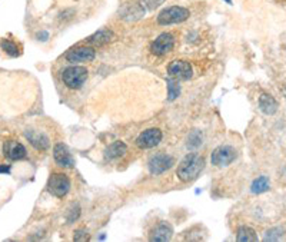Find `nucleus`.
<instances>
[{
  "mask_svg": "<svg viewBox=\"0 0 286 242\" xmlns=\"http://www.w3.org/2000/svg\"><path fill=\"white\" fill-rule=\"evenodd\" d=\"M205 168V159L199 154H188L177 166V178L182 182H192Z\"/></svg>",
  "mask_w": 286,
  "mask_h": 242,
  "instance_id": "f257e3e1",
  "label": "nucleus"
},
{
  "mask_svg": "<svg viewBox=\"0 0 286 242\" xmlns=\"http://www.w3.org/2000/svg\"><path fill=\"white\" fill-rule=\"evenodd\" d=\"M189 16H191V12L186 8L172 6V8H167L160 12L159 16H158V23L162 24V26L182 23Z\"/></svg>",
  "mask_w": 286,
  "mask_h": 242,
  "instance_id": "f03ea898",
  "label": "nucleus"
},
{
  "mask_svg": "<svg viewBox=\"0 0 286 242\" xmlns=\"http://www.w3.org/2000/svg\"><path fill=\"white\" fill-rule=\"evenodd\" d=\"M64 85L70 89H79L88 79V69L83 66H70L62 73Z\"/></svg>",
  "mask_w": 286,
  "mask_h": 242,
  "instance_id": "7ed1b4c3",
  "label": "nucleus"
},
{
  "mask_svg": "<svg viewBox=\"0 0 286 242\" xmlns=\"http://www.w3.org/2000/svg\"><path fill=\"white\" fill-rule=\"evenodd\" d=\"M69 189H70V181L64 174H53L49 178V194L57 196V198H63L64 195L69 192Z\"/></svg>",
  "mask_w": 286,
  "mask_h": 242,
  "instance_id": "20e7f679",
  "label": "nucleus"
},
{
  "mask_svg": "<svg viewBox=\"0 0 286 242\" xmlns=\"http://www.w3.org/2000/svg\"><path fill=\"white\" fill-rule=\"evenodd\" d=\"M238 158V152L235 148H232L229 145H222L218 146L212 152V158L210 161L213 165L216 166H228L231 165L232 162L235 161Z\"/></svg>",
  "mask_w": 286,
  "mask_h": 242,
  "instance_id": "39448f33",
  "label": "nucleus"
},
{
  "mask_svg": "<svg viewBox=\"0 0 286 242\" xmlns=\"http://www.w3.org/2000/svg\"><path fill=\"white\" fill-rule=\"evenodd\" d=\"M119 17L125 22H136L145 16V8L139 2H126L119 8Z\"/></svg>",
  "mask_w": 286,
  "mask_h": 242,
  "instance_id": "423d86ee",
  "label": "nucleus"
},
{
  "mask_svg": "<svg viewBox=\"0 0 286 242\" xmlns=\"http://www.w3.org/2000/svg\"><path fill=\"white\" fill-rule=\"evenodd\" d=\"M173 163H175V161H173L172 156L160 152V154H156L152 156L151 159H149L148 166H149V172H151L152 175H160V174H163V172L170 169L173 166Z\"/></svg>",
  "mask_w": 286,
  "mask_h": 242,
  "instance_id": "0eeeda50",
  "label": "nucleus"
},
{
  "mask_svg": "<svg viewBox=\"0 0 286 242\" xmlns=\"http://www.w3.org/2000/svg\"><path fill=\"white\" fill-rule=\"evenodd\" d=\"M167 73L175 81H188L193 75V69L189 62L186 60H175L167 67Z\"/></svg>",
  "mask_w": 286,
  "mask_h": 242,
  "instance_id": "6e6552de",
  "label": "nucleus"
},
{
  "mask_svg": "<svg viewBox=\"0 0 286 242\" xmlns=\"http://www.w3.org/2000/svg\"><path fill=\"white\" fill-rule=\"evenodd\" d=\"M162 141V132L156 128H151V129L142 132L137 139H136V145L140 149H151L158 146Z\"/></svg>",
  "mask_w": 286,
  "mask_h": 242,
  "instance_id": "1a4fd4ad",
  "label": "nucleus"
},
{
  "mask_svg": "<svg viewBox=\"0 0 286 242\" xmlns=\"http://www.w3.org/2000/svg\"><path fill=\"white\" fill-rule=\"evenodd\" d=\"M175 46V39L170 33H162L158 39H155V42L152 43L151 50L153 55L156 56H163L169 53Z\"/></svg>",
  "mask_w": 286,
  "mask_h": 242,
  "instance_id": "9d476101",
  "label": "nucleus"
},
{
  "mask_svg": "<svg viewBox=\"0 0 286 242\" xmlns=\"http://www.w3.org/2000/svg\"><path fill=\"white\" fill-rule=\"evenodd\" d=\"M96 56V52L93 48L89 46H80V48L72 49L66 53V59L72 63H82V62H90Z\"/></svg>",
  "mask_w": 286,
  "mask_h": 242,
  "instance_id": "9b49d317",
  "label": "nucleus"
},
{
  "mask_svg": "<svg viewBox=\"0 0 286 242\" xmlns=\"http://www.w3.org/2000/svg\"><path fill=\"white\" fill-rule=\"evenodd\" d=\"M53 158H55L56 163L62 168H73L75 165V159L69 152L67 146L63 144H57L53 149Z\"/></svg>",
  "mask_w": 286,
  "mask_h": 242,
  "instance_id": "f8f14e48",
  "label": "nucleus"
},
{
  "mask_svg": "<svg viewBox=\"0 0 286 242\" xmlns=\"http://www.w3.org/2000/svg\"><path fill=\"white\" fill-rule=\"evenodd\" d=\"M115 39H116V36H115V33L112 32L111 29H100V30L93 33L92 36H89L86 42L90 46L100 48V46H104L108 43H112Z\"/></svg>",
  "mask_w": 286,
  "mask_h": 242,
  "instance_id": "ddd939ff",
  "label": "nucleus"
},
{
  "mask_svg": "<svg viewBox=\"0 0 286 242\" xmlns=\"http://www.w3.org/2000/svg\"><path fill=\"white\" fill-rule=\"evenodd\" d=\"M3 154L12 161H20V159L26 158V148L19 142L8 141V142H5V146H3Z\"/></svg>",
  "mask_w": 286,
  "mask_h": 242,
  "instance_id": "4468645a",
  "label": "nucleus"
},
{
  "mask_svg": "<svg viewBox=\"0 0 286 242\" xmlns=\"http://www.w3.org/2000/svg\"><path fill=\"white\" fill-rule=\"evenodd\" d=\"M24 136L32 144L38 151H46L49 148V137L45 133H40L38 130H24Z\"/></svg>",
  "mask_w": 286,
  "mask_h": 242,
  "instance_id": "2eb2a0df",
  "label": "nucleus"
},
{
  "mask_svg": "<svg viewBox=\"0 0 286 242\" xmlns=\"http://www.w3.org/2000/svg\"><path fill=\"white\" fill-rule=\"evenodd\" d=\"M172 235H173V229L172 226L169 225L167 222H160L158 225L153 228L151 235V241L156 242H166L172 239Z\"/></svg>",
  "mask_w": 286,
  "mask_h": 242,
  "instance_id": "dca6fc26",
  "label": "nucleus"
},
{
  "mask_svg": "<svg viewBox=\"0 0 286 242\" xmlns=\"http://www.w3.org/2000/svg\"><path fill=\"white\" fill-rule=\"evenodd\" d=\"M127 146L125 145V142L122 141H116L104 149V158L108 161H113V159H118L120 156L126 154Z\"/></svg>",
  "mask_w": 286,
  "mask_h": 242,
  "instance_id": "f3484780",
  "label": "nucleus"
},
{
  "mask_svg": "<svg viewBox=\"0 0 286 242\" xmlns=\"http://www.w3.org/2000/svg\"><path fill=\"white\" fill-rule=\"evenodd\" d=\"M259 108L263 113L266 115H275L276 111H278V102L270 96V95H266L263 93L262 96L259 97Z\"/></svg>",
  "mask_w": 286,
  "mask_h": 242,
  "instance_id": "a211bd4d",
  "label": "nucleus"
},
{
  "mask_svg": "<svg viewBox=\"0 0 286 242\" xmlns=\"http://www.w3.org/2000/svg\"><path fill=\"white\" fill-rule=\"evenodd\" d=\"M236 239L239 242H255L258 241V235L255 232L252 228L249 226H240L238 229V235Z\"/></svg>",
  "mask_w": 286,
  "mask_h": 242,
  "instance_id": "6ab92c4d",
  "label": "nucleus"
},
{
  "mask_svg": "<svg viewBox=\"0 0 286 242\" xmlns=\"http://www.w3.org/2000/svg\"><path fill=\"white\" fill-rule=\"evenodd\" d=\"M270 182L268 177H259L258 179H255L254 184L251 186L252 194H263L269 189Z\"/></svg>",
  "mask_w": 286,
  "mask_h": 242,
  "instance_id": "aec40b11",
  "label": "nucleus"
},
{
  "mask_svg": "<svg viewBox=\"0 0 286 242\" xmlns=\"http://www.w3.org/2000/svg\"><path fill=\"white\" fill-rule=\"evenodd\" d=\"M0 46H2V49L6 52V55H9V56L16 57L20 55L19 46H17L15 42L9 41V39H3V41L0 42Z\"/></svg>",
  "mask_w": 286,
  "mask_h": 242,
  "instance_id": "412c9836",
  "label": "nucleus"
},
{
  "mask_svg": "<svg viewBox=\"0 0 286 242\" xmlns=\"http://www.w3.org/2000/svg\"><path fill=\"white\" fill-rule=\"evenodd\" d=\"M202 141H203V135H202V132L198 129L192 130L191 133H189V136H188V148H191V149H196L199 146L202 145Z\"/></svg>",
  "mask_w": 286,
  "mask_h": 242,
  "instance_id": "4be33fe9",
  "label": "nucleus"
},
{
  "mask_svg": "<svg viewBox=\"0 0 286 242\" xmlns=\"http://www.w3.org/2000/svg\"><path fill=\"white\" fill-rule=\"evenodd\" d=\"M179 93H181V86H179V83L172 81V79H169V81H167V99H169V100H175L176 97L179 96Z\"/></svg>",
  "mask_w": 286,
  "mask_h": 242,
  "instance_id": "5701e85b",
  "label": "nucleus"
},
{
  "mask_svg": "<svg viewBox=\"0 0 286 242\" xmlns=\"http://www.w3.org/2000/svg\"><path fill=\"white\" fill-rule=\"evenodd\" d=\"M282 236V229L280 228H273L269 229L266 235H265V241H278Z\"/></svg>",
  "mask_w": 286,
  "mask_h": 242,
  "instance_id": "b1692460",
  "label": "nucleus"
},
{
  "mask_svg": "<svg viewBox=\"0 0 286 242\" xmlns=\"http://www.w3.org/2000/svg\"><path fill=\"white\" fill-rule=\"evenodd\" d=\"M140 3L143 5V8L149 9V10H155L158 9L160 5L165 3V0H140Z\"/></svg>",
  "mask_w": 286,
  "mask_h": 242,
  "instance_id": "393cba45",
  "label": "nucleus"
},
{
  "mask_svg": "<svg viewBox=\"0 0 286 242\" xmlns=\"http://www.w3.org/2000/svg\"><path fill=\"white\" fill-rule=\"evenodd\" d=\"M79 217H80V208L78 205H73L70 210H69V212H67V217H66V218H67V222L70 224V222H75Z\"/></svg>",
  "mask_w": 286,
  "mask_h": 242,
  "instance_id": "a878e982",
  "label": "nucleus"
},
{
  "mask_svg": "<svg viewBox=\"0 0 286 242\" xmlns=\"http://www.w3.org/2000/svg\"><path fill=\"white\" fill-rule=\"evenodd\" d=\"M73 239H75V241H89V234L85 229H78V231L75 232Z\"/></svg>",
  "mask_w": 286,
  "mask_h": 242,
  "instance_id": "bb28decb",
  "label": "nucleus"
},
{
  "mask_svg": "<svg viewBox=\"0 0 286 242\" xmlns=\"http://www.w3.org/2000/svg\"><path fill=\"white\" fill-rule=\"evenodd\" d=\"M10 172V166L8 165H0V174H9Z\"/></svg>",
  "mask_w": 286,
  "mask_h": 242,
  "instance_id": "cd10ccee",
  "label": "nucleus"
},
{
  "mask_svg": "<svg viewBox=\"0 0 286 242\" xmlns=\"http://www.w3.org/2000/svg\"><path fill=\"white\" fill-rule=\"evenodd\" d=\"M225 2H226V3H229V5L232 3V0H225Z\"/></svg>",
  "mask_w": 286,
  "mask_h": 242,
  "instance_id": "c85d7f7f",
  "label": "nucleus"
}]
</instances>
